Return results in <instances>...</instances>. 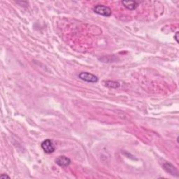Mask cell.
Returning a JSON list of instances; mask_svg holds the SVG:
<instances>
[{"instance_id": "obj_1", "label": "cell", "mask_w": 179, "mask_h": 179, "mask_svg": "<svg viewBox=\"0 0 179 179\" xmlns=\"http://www.w3.org/2000/svg\"><path fill=\"white\" fill-rule=\"evenodd\" d=\"M93 11L94 12L98 14V15L103 16L105 17H109L112 13L111 9L109 7L102 4H97L93 8Z\"/></svg>"}, {"instance_id": "obj_2", "label": "cell", "mask_w": 179, "mask_h": 179, "mask_svg": "<svg viewBox=\"0 0 179 179\" xmlns=\"http://www.w3.org/2000/svg\"><path fill=\"white\" fill-rule=\"evenodd\" d=\"M78 77L82 81L87 82V83H95L98 81L97 76L89 72H81L78 74Z\"/></svg>"}, {"instance_id": "obj_3", "label": "cell", "mask_w": 179, "mask_h": 179, "mask_svg": "<svg viewBox=\"0 0 179 179\" xmlns=\"http://www.w3.org/2000/svg\"><path fill=\"white\" fill-rule=\"evenodd\" d=\"M41 148L44 151L45 153H47V154L53 153L55 150L53 142L51 139H45V140L41 143Z\"/></svg>"}, {"instance_id": "obj_4", "label": "cell", "mask_w": 179, "mask_h": 179, "mask_svg": "<svg viewBox=\"0 0 179 179\" xmlns=\"http://www.w3.org/2000/svg\"><path fill=\"white\" fill-rule=\"evenodd\" d=\"M55 163L62 167H67L71 164V160L64 155L59 156L56 158Z\"/></svg>"}, {"instance_id": "obj_5", "label": "cell", "mask_w": 179, "mask_h": 179, "mask_svg": "<svg viewBox=\"0 0 179 179\" xmlns=\"http://www.w3.org/2000/svg\"><path fill=\"white\" fill-rule=\"evenodd\" d=\"M122 4L124 6L125 8H126L127 9L133 11L136 9L137 8L139 4L135 1H123Z\"/></svg>"}, {"instance_id": "obj_6", "label": "cell", "mask_w": 179, "mask_h": 179, "mask_svg": "<svg viewBox=\"0 0 179 179\" xmlns=\"http://www.w3.org/2000/svg\"><path fill=\"white\" fill-rule=\"evenodd\" d=\"M163 167H164V170H165L167 172L169 173L170 174H172V175H178L177 174L178 172H177V169H176L175 167L173 166L171 163H165L163 164Z\"/></svg>"}, {"instance_id": "obj_7", "label": "cell", "mask_w": 179, "mask_h": 179, "mask_svg": "<svg viewBox=\"0 0 179 179\" xmlns=\"http://www.w3.org/2000/svg\"><path fill=\"white\" fill-rule=\"evenodd\" d=\"M105 85L108 87H110V88H118V87H120V83L117 81H108L105 82Z\"/></svg>"}, {"instance_id": "obj_8", "label": "cell", "mask_w": 179, "mask_h": 179, "mask_svg": "<svg viewBox=\"0 0 179 179\" xmlns=\"http://www.w3.org/2000/svg\"><path fill=\"white\" fill-rule=\"evenodd\" d=\"M0 178H2V179L10 178V177H9V176H8L7 174H2L1 176H0Z\"/></svg>"}, {"instance_id": "obj_9", "label": "cell", "mask_w": 179, "mask_h": 179, "mask_svg": "<svg viewBox=\"0 0 179 179\" xmlns=\"http://www.w3.org/2000/svg\"><path fill=\"white\" fill-rule=\"evenodd\" d=\"M178 32H177L176 33V35L174 36V38L176 39V41H177V43H178Z\"/></svg>"}]
</instances>
